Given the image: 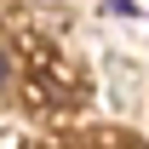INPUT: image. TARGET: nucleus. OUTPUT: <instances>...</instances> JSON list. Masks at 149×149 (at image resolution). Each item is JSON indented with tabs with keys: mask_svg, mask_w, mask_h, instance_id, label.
Instances as JSON below:
<instances>
[{
	"mask_svg": "<svg viewBox=\"0 0 149 149\" xmlns=\"http://www.w3.org/2000/svg\"><path fill=\"white\" fill-rule=\"evenodd\" d=\"M0 86H6V52H0Z\"/></svg>",
	"mask_w": 149,
	"mask_h": 149,
	"instance_id": "obj_1",
	"label": "nucleus"
}]
</instances>
